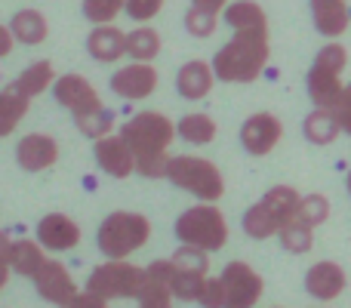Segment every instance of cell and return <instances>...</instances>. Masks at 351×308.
<instances>
[{
    "instance_id": "6da1fadb",
    "label": "cell",
    "mask_w": 351,
    "mask_h": 308,
    "mask_svg": "<svg viewBox=\"0 0 351 308\" xmlns=\"http://www.w3.org/2000/svg\"><path fill=\"white\" fill-rule=\"evenodd\" d=\"M176 133L179 130H173L170 117L158 115V111H142L130 123H123L121 130V136L130 142V148L136 154V169L142 176H148V179L167 176V167H170L167 148H170Z\"/></svg>"
},
{
    "instance_id": "7a4b0ae2",
    "label": "cell",
    "mask_w": 351,
    "mask_h": 308,
    "mask_svg": "<svg viewBox=\"0 0 351 308\" xmlns=\"http://www.w3.org/2000/svg\"><path fill=\"white\" fill-rule=\"evenodd\" d=\"M268 62V28H234V37L213 59L216 78L225 84H250Z\"/></svg>"
},
{
    "instance_id": "3957f363",
    "label": "cell",
    "mask_w": 351,
    "mask_h": 308,
    "mask_svg": "<svg viewBox=\"0 0 351 308\" xmlns=\"http://www.w3.org/2000/svg\"><path fill=\"white\" fill-rule=\"evenodd\" d=\"M53 93H56V99L74 115V123L80 127L84 136L102 139V136L111 133L114 115L102 105L99 93L93 90V84L86 78H80V74H65V78L56 80Z\"/></svg>"
},
{
    "instance_id": "277c9868",
    "label": "cell",
    "mask_w": 351,
    "mask_h": 308,
    "mask_svg": "<svg viewBox=\"0 0 351 308\" xmlns=\"http://www.w3.org/2000/svg\"><path fill=\"white\" fill-rule=\"evenodd\" d=\"M152 237V222L139 213H111L102 225H99V250L108 259H123V256L136 253L142 244Z\"/></svg>"
},
{
    "instance_id": "5b68a950",
    "label": "cell",
    "mask_w": 351,
    "mask_h": 308,
    "mask_svg": "<svg viewBox=\"0 0 351 308\" xmlns=\"http://www.w3.org/2000/svg\"><path fill=\"white\" fill-rule=\"evenodd\" d=\"M167 179L173 185H179L182 191L194 194L200 200H219L225 191L222 173L213 167L204 157H191V154H179L170 157V167H167Z\"/></svg>"
},
{
    "instance_id": "8992f818",
    "label": "cell",
    "mask_w": 351,
    "mask_h": 308,
    "mask_svg": "<svg viewBox=\"0 0 351 308\" xmlns=\"http://www.w3.org/2000/svg\"><path fill=\"white\" fill-rule=\"evenodd\" d=\"M176 237L204 250H222L228 241V222L216 206H191L176 219Z\"/></svg>"
},
{
    "instance_id": "52a82bcc",
    "label": "cell",
    "mask_w": 351,
    "mask_h": 308,
    "mask_svg": "<svg viewBox=\"0 0 351 308\" xmlns=\"http://www.w3.org/2000/svg\"><path fill=\"white\" fill-rule=\"evenodd\" d=\"M145 274L148 272H142V268L130 265V262H123V259H108L105 265H99L96 272L90 274L86 290L99 293V296H105V299H127V296L139 299Z\"/></svg>"
},
{
    "instance_id": "ba28073f",
    "label": "cell",
    "mask_w": 351,
    "mask_h": 308,
    "mask_svg": "<svg viewBox=\"0 0 351 308\" xmlns=\"http://www.w3.org/2000/svg\"><path fill=\"white\" fill-rule=\"evenodd\" d=\"M34 287L40 299L53 305H74V299H77V284L71 281L68 268L59 262H43V268L34 274Z\"/></svg>"
},
{
    "instance_id": "9c48e42d",
    "label": "cell",
    "mask_w": 351,
    "mask_h": 308,
    "mask_svg": "<svg viewBox=\"0 0 351 308\" xmlns=\"http://www.w3.org/2000/svg\"><path fill=\"white\" fill-rule=\"evenodd\" d=\"M93 154H96L99 167L108 176H114V179H127L136 169V154L123 136H102V139H96Z\"/></svg>"
},
{
    "instance_id": "30bf717a",
    "label": "cell",
    "mask_w": 351,
    "mask_h": 308,
    "mask_svg": "<svg viewBox=\"0 0 351 308\" xmlns=\"http://www.w3.org/2000/svg\"><path fill=\"white\" fill-rule=\"evenodd\" d=\"M111 90L121 99H145L158 90V71L152 68V62H136V65H127L121 71H114L111 78Z\"/></svg>"
},
{
    "instance_id": "8fae6325",
    "label": "cell",
    "mask_w": 351,
    "mask_h": 308,
    "mask_svg": "<svg viewBox=\"0 0 351 308\" xmlns=\"http://www.w3.org/2000/svg\"><path fill=\"white\" fill-rule=\"evenodd\" d=\"M222 281L228 287V305L243 308V305H256L262 296V278L243 262H231L225 265Z\"/></svg>"
},
{
    "instance_id": "7c38bea8",
    "label": "cell",
    "mask_w": 351,
    "mask_h": 308,
    "mask_svg": "<svg viewBox=\"0 0 351 308\" xmlns=\"http://www.w3.org/2000/svg\"><path fill=\"white\" fill-rule=\"evenodd\" d=\"M280 136H284V127H280V121L274 115H253V117H247L241 127L243 148L256 157L271 152V148L280 142Z\"/></svg>"
},
{
    "instance_id": "4fadbf2b",
    "label": "cell",
    "mask_w": 351,
    "mask_h": 308,
    "mask_svg": "<svg viewBox=\"0 0 351 308\" xmlns=\"http://www.w3.org/2000/svg\"><path fill=\"white\" fill-rule=\"evenodd\" d=\"M56 157H59V145H56V139H49V136H43V133L25 136V139L16 145L19 167L28 169V173H37V169L53 167Z\"/></svg>"
},
{
    "instance_id": "5bb4252c",
    "label": "cell",
    "mask_w": 351,
    "mask_h": 308,
    "mask_svg": "<svg viewBox=\"0 0 351 308\" xmlns=\"http://www.w3.org/2000/svg\"><path fill=\"white\" fill-rule=\"evenodd\" d=\"M37 241L47 250H71L80 241V228H77V222H71L62 213H49L37 225Z\"/></svg>"
},
{
    "instance_id": "9a60e30c",
    "label": "cell",
    "mask_w": 351,
    "mask_h": 308,
    "mask_svg": "<svg viewBox=\"0 0 351 308\" xmlns=\"http://www.w3.org/2000/svg\"><path fill=\"white\" fill-rule=\"evenodd\" d=\"M305 290L315 299H321V303H330V299H336L346 290V272L336 262H317L305 274Z\"/></svg>"
},
{
    "instance_id": "2e32d148",
    "label": "cell",
    "mask_w": 351,
    "mask_h": 308,
    "mask_svg": "<svg viewBox=\"0 0 351 308\" xmlns=\"http://www.w3.org/2000/svg\"><path fill=\"white\" fill-rule=\"evenodd\" d=\"M3 265L12 268L16 274H25V278H34L37 272L43 268L47 256H43V244H31V241H16L12 244L10 237L3 235Z\"/></svg>"
},
{
    "instance_id": "e0dca14e",
    "label": "cell",
    "mask_w": 351,
    "mask_h": 308,
    "mask_svg": "<svg viewBox=\"0 0 351 308\" xmlns=\"http://www.w3.org/2000/svg\"><path fill=\"white\" fill-rule=\"evenodd\" d=\"M86 49L96 62H117L123 53H127V34L121 28H114L111 22L96 25L86 37Z\"/></svg>"
},
{
    "instance_id": "ac0fdd59",
    "label": "cell",
    "mask_w": 351,
    "mask_h": 308,
    "mask_svg": "<svg viewBox=\"0 0 351 308\" xmlns=\"http://www.w3.org/2000/svg\"><path fill=\"white\" fill-rule=\"evenodd\" d=\"M339 74L336 68H327L321 62H315V68L308 71V96L317 108H333L342 96V84H339Z\"/></svg>"
},
{
    "instance_id": "d6986e66",
    "label": "cell",
    "mask_w": 351,
    "mask_h": 308,
    "mask_svg": "<svg viewBox=\"0 0 351 308\" xmlns=\"http://www.w3.org/2000/svg\"><path fill=\"white\" fill-rule=\"evenodd\" d=\"M213 74H216V68H210L206 62H185V65L179 68V74H176V86H179V93L185 99H191V102H197V99L210 96L213 90Z\"/></svg>"
},
{
    "instance_id": "ffe728a7",
    "label": "cell",
    "mask_w": 351,
    "mask_h": 308,
    "mask_svg": "<svg viewBox=\"0 0 351 308\" xmlns=\"http://www.w3.org/2000/svg\"><path fill=\"white\" fill-rule=\"evenodd\" d=\"M311 19L321 34L339 37L348 28V6L346 0H311Z\"/></svg>"
},
{
    "instance_id": "44dd1931",
    "label": "cell",
    "mask_w": 351,
    "mask_h": 308,
    "mask_svg": "<svg viewBox=\"0 0 351 308\" xmlns=\"http://www.w3.org/2000/svg\"><path fill=\"white\" fill-rule=\"evenodd\" d=\"M302 133L311 145H330V142H336V136L342 133V127H339V121H336L333 108H317L315 105V111H311L302 123Z\"/></svg>"
},
{
    "instance_id": "7402d4cb",
    "label": "cell",
    "mask_w": 351,
    "mask_h": 308,
    "mask_svg": "<svg viewBox=\"0 0 351 308\" xmlns=\"http://www.w3.org/2000/svg\"><path fill=\"white\" fill-rule=\"evenodd\" d=\"M12 34H16L19 43H28V47H37V43L47 40V19L37 10H19L10 22Z\"/></svg>"
},
{
    "instance_id": "603a6c76",
    "label": "cell",
    "mask_w": 351,
    "mask_h": 308,
    "mask_svg": "<svg viewBox=\"0 0 351 308\" xmlns=\"http://www.w3.org/2000/svg\"><path fill=\"white\" fill-rule=\"evenodd\" d=\"M243 231H247L250 237H256V241H265V237L278 235L280 222L274 219V213L268 210L265 200H259V204H253L247 213H243Z\"/></svg>"
},
{
    "instance_id": "cb8c5ba5",
    "label": "cell",
    "mask_w": 351,
    "mask_h": 308,
    "mask_svg": "<svg viewBox=\"0 0 351 308\" xmlns=\"http://www.w3.org/2000/svg\"><path fill=\"white\" fill-rule=\"evenodd\" d=\"M28 99L31 96H25L16 84H10L3 90V96H0V117H3V121H0V133L3 136H10L12 130H16L19 117L28 111Z\"/></svg>"
},
{
    "instance_id": "d4e9b609",
    "label": "cell",
    "mask_w": 351,
    "mask_h": 308,
    "mask_svg": "<svg viewBox=\"0 0 351 308\" xmlns=\"http://www.w3.org/2000/svg\"><path fill=\"white\" fill-rule=\"evenodd\" d=\"M268 204V210L274 213V219L280 222V228H284L287 222H293L296 219V213H299V204H302V198H299L293 188H287V185H278V188H271V191L262 198Z\"/></svg>"
},
{
    "instance_id": "484cf974",
    "label": "cell",
    "mask_w": 351,
    "mask_h": 308,
    "mask_svg": "<svg viewBox=\"0 0 351 308\" xmlns=\"http://www.w3.org/2000/svg\"><path fill=\"white\" fill-rule=\"evenodd\" d=\"M206 274L204 272H185V268H176L173 265V278H170V287L176 293V299H185V303H194V299H204V290H206Z\"/></svg>"
},
{
    "instance_id": "4316f807",
    "label": "cell",
    "mask_w": 351,
    "mask_h": 308,
    "mask_svg": "<svg viewBox=\"0 0 351 308\" xmlns=\"http://www.w3.org/2000/svg\"><path fill=\"white\" fill-rule=\"evenodd\" d=\"M225 25H231V28H268V19L259 3L237 0V3H231L225 10Z\"/></svg>"
},
{
    "instance_id": "83f0119b",
    "label": "cell",
    "mask_w": 351,
    "mask_h": 308,
    "mask_svg": "<svg viewBox=\"0 0 351 308\" xmlns=\"http://www.w3.org/2000/svg\"><path fill=\"white\" fill-rule=\"evenodd\" d=\"M53 80H56L53 65H49V62H34V65H28L22 74H19L16 86L25 93V96L34 99V96H40V93L53 84Z\"/></svg>"
},
{
    "instance_id": "f1b7e54d",
    "label": "cell",
    "mask_w": 351,
    "mask_h": 308,
    "mask_svg": "<svg viewBox=\"0 0 351 308\" xmlns=\"http://www.w3.org/2000/svg\"><path fill=\"white\" fill-rule=\"evenodd\" d=\"M176 130H179V136L185 142H191V145H206V142L216 139V123L206 115H185Z\"/></svg>"
},
{
    "instance_id": "f546056e",
    "label": "cell",
    "mask_w": 351,
    "mask_h": 308,
    "mask_svg": "<svg viewBox=\"0 0 351 308\" xmlns=\"http://www.w3.org/2000/svg\"><path fill=\"white\" fill-rule=\"evenodd\" d=\"M127 53L136 62H152L160 53V34L154 28H136L127 34Z\"/></svg>"
},
{
    "instance_id": "4dcf8cb0",
    "label": "cell",
    "mask_w": 351,
    "mask_h": 308,
    "mask_svg": "<svg viewBox=\"0 0 351 308\" xmlns=\"http://www.w3.org/2000/svg\"><path fill=\"white\" fill-rule=\"evenodd\" d=\"M173 287H170V281L167 278H158V274H152L148 272L145 274V284H142V290H139V303L145 305V308H167L173 303Z\"/></svg>"
},
{
    "instance_id": "1f68e13d",
    "label": "cell",
    "mask_w": 351,
    "mask_h": 308,
    "mask_svg": "<svg viewBox=\"0 0 351 308\" xmlns=\"http://www.w3.org/2000/svg\"><path fill=\"white\" fill-rule=\"evenodd\" d=\"M280 244H284V250H290V253H308L311 244H315V235H311V225L299 222V219H293V222H287L284 228L278 231Z\"/></svg>"
},
{
    "instance_id": "d6a6232c",
    "label": "cell",
    "mask_w": 351,
    "mask_h": 308,
    "mask_svg": "<svg viewBox=\"0 0 351 308\" xmlns=\"http://www.w3.org/2000/svg\"><path fill=\"white\" fill-rule=\"evenodd\" d=\"M299 222L305 225H321L330 219V200L324 198V194H308V198H302V204H299V213H296Z\"/></svg>"
},
{
    "instance_id": "836d02e7",
    "label": "cell",
    "mask_w": 351,
    "mask_h": 308,
    "mask_svg": "<svg viewBox=\"0 0 351 308\" xmlns=\"http://www.w3.org/2000/svg\"><path fill=\"white\" fill-rule=\"evenodd\" d=\"M127 10V0H84V16L93 25H105L117 16V12Z\"/></svg>"
},
{
    "instance_id": "e575fe53",
    "label": "cell",
    "mask_w": 351,
    "mask_h": 308,
    "mask_svg": "<svg viewBox=\"0 0 351 308\" xmlns=\"http://www.w3.org/2000/svg\"><path fill=\"white\" fill-rule=\"evenodd\" d=\"M185 28H188V34H194V37H210L213 31H216V12L191 6V10L185 12Z\"/></svg>"
},
{
    "instance_id": "d590c367",
    "label": "cell",
    "mask_w": 351,
    "mask_h": 308,
    "mask_svg": "<svg viewBox=\"0 0 351 308\" xmlns=\"http://www.w3.org/2000/svg\"><path fill=\"white\" fill-rule=\"evenodd\" d=\"M164 6V0H127V12L136 19V22H148L154 19Z\"/></svg>"
},
{
    "instance_id": "8d00e7d4",
    "label": "cell",
    "mask_w": 351,
    "mask_h": 308,
    "mask_svg": "<svg viewBox=\"0 0 351 308\" xmlns=\"http://www.w3.org/2000/svg\"><path fill=\"white\" fill-rule=\"evenodd\" d=\"M204 305H228V287H225L222 278L216 281H206V290H204Z\"/></svg>"
},
{
    "instance_id": "74e56055",
    "label": "cell",
    "mask_w": 351,
    "mask_h": 308,
    "mask_svg": "<svg viewBox=\"0 0 351 308\" xmlns=\"http://www.w3.org/2000/svg\"><path fill=\"white\" fill-rule=\"evenodd\" d=\"M333 115H336V121H339V127L351 136V84L346 86V90H342L339 102L333 105Z\"/></svg>"
},
{
    "instance_id": "f35d334b",
    "label": "cell",
    "mask_w": 351,
    "mask_h": 308,
    "mask_svg": "<svg viewBox=\"0 0 351 308\" xmlns=\"http://www.w3.org/2000/svg\"><path fill=\"white\" fill-rule=\"evenodd\" d=\"M12 37H16V34H12L10 25H6V28H0V53H3V56H10V49H12Z\"/></svg>"
},
{
    "instance_id": "ab89813d",
    "label": "cell",
    "mask_w": 351,
    "mask_h": 308,
    "mask_svg": "<svg viewBox=\"0 0 351 308\" xmlns=\"http://www.w3.org/2000/svg\"><path fill=\"white\" fill-rule=\"evenodd\" d=\"M191 6H200V10L219 12V10H225V0H191Z\"/></svg>"
},
{
    "instance_id": "60d3db41",
    "label": "cell",
    "mask_w": 351,
    "mask_h": 308,
    "mask_svg": "<svg viewBox=\"0 0 351 308\" xmlns=\"http://www.w3.org/2000/svg\"><path fill=\"white\" fill-rule=\"evenodd\" d=\"M346 182H348V194H351V169H348V179Z\"/></svg>"
}]
</instances>
